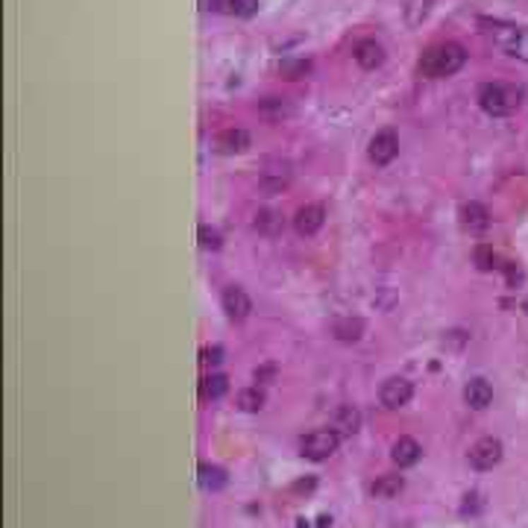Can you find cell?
I'll list each match as a JSON object with an SVG mask.
<instances>
[{
  "mask_svg": "<svg viewBox=\"0 0 528 528\" xmlns=\"http://www.w3.org/2000/svg\"><path fill=\"white\" fill-rule=\"evenodd\" d=\"M467 65V50L458 42H440L435 47H428L420 59V74L428 80H443L452 76Z\"/></svg>",
  "mask_w": 528,
  "mask_h": 528,
  "instance_id": "1",
  "label": "cell"
},
{
  "mask_svg": "<svg viewBox=\"0 0 528 528\" xmlns=\"http://www.w3.org/2000/svg\"><path fill=\"white\" fill-rule=\"evenodd\" d=\"M520 103H522V91L511 83H484L479 88V106L493 117L514 115Z\"/></svg>",
  "mask_w": 528,
  "mask_h": 528,
  "instance_id": "2",
  "label": "cell"
},
{
  "mask_svg": "<svg viewBox=\"0 0 528 528\" xmlns=\"http://www.w3.org/2000/svg\"><path fill=\"white\" fill-rule=\"evenodd\" d=\"M341 446V435L335 428H317V432H308L300 440V455L308 461H326L338 452Z\"/></svg>",
  "mask_w": 528,
  "mask_h": 528,
  "instance_id": "3",
  "label": "cell"
},
{
  "mask_svg": "<svg viewBox=\"0 0 528 528\" xmlns=\"http://www.w3.org/2000/svg\"><path fill=\"white\" fill-rule=\"evenodd\" d=\"M293 182V168L288 159H267L264 168L259 170V191L273 197V194L288 191Z\"/></svg>",
  "mask_w": 528,
  "mask_h": 528,
  "instance_id": "4",
  "label": "cell"
},
{
  "mask_svg": "<svg viewBox=\"0 0 528 528\" xmlns=\"http://www.w3.org/2000/svg\"><path fill=\"white\" fill-rule=\"evenodd\" d=\"M491 38L493 45L502 47L508 56L528 62V30L525 27H511V24H491Z\"/></svg>",
  "mask_w": 528,
  "mask_h": 528,
  "instance_id": "5",
  "label": "cell"
},
{
  "mask_svg": "<svg viewBox=\"0 0 528 528\" xmlns=\"http://www.w3.org/2000/svg\"><path fill=\"white\" fill-rule=\"evenodd\" d=\"M367 156H370V162L385 168L390 165L399 156V139H397V132L394 129H382L376 132L373 139H370V147H367Z\"/></svg>",
  "mask_w": 528,
  "mask_h": 528,
  "instance_id": "6",
  "label": "cell"
},
{
  "mask_svg": "<svg viewBox=\"0 0 528 528\" xmlns=\"http://www.w3.org/2000/svg\"><path fill=\"white\" fill-rule=\"evenodd\" d=\"M502 461V440L499 438H481L469 446V464L476 469H493Z\"/></svg>",
  "mask_w": 528,
  "mask_h": 528,
  "instance_id": "7",
  "label": "cell"
},
{
  "mask_svg": "<svg viewBox=\"0 0 528 528\" xmlns=\"http://www.w3.org/2000/svg\"><path fill=\"white\" fill-rule=\"evenodd\" d=\"M411 397H414V385H411L408 379H402V376H390V379L382 385V390H379L382 405L390 408V411L405 408V405L411 402Z\"/></svg>",
  "mask_w": 528,
  "mask_h": 528,
  "instance_id": "8",
  "label": "cell"
},
{
  "mask_svg": "<svg viewBox=\"0 0 528 528\" xmlns=\"http://www.w3.org/2000/svg\"><path fill=\"white\" fill-rule=\"evenodd\" d=\"M326 223V209L317 206V203H308V206H300L297 214H293V229H297L300 235H317Z\"/></svg>",
  "mask_w": 528,
  "mask_h": 528,
  "instance_id": "9",
  "label": "cell"
},
{
  "mask_svg": "<svg viewBox=\"0 0 528 528\" xmlns=\"http://www.w3.org/2000/svg\"><path fill=\"white\" fill-rule=\"evenodd\" d=\"M223 311H226V317H229V320H235V323H241V320H247V317H250L252 303H250V297L244 293V288L232 285V288H226V291H223Z\"/></svg>",
  "mask_w": 528,
  "mask_h": 528,
  "instance_id": "10",
  "label": "cell"
},
{
  "mask_svg": "<svg viewBox=\"0 0 528 528\" xmlns=\"http://www.w3.org/2000/svg\"><path fill=\"white\" fill-rule=\"evenodd\" d=\"M250 147V132L241 127H229L223 132H218L214 139V150L223 153V156H235V153H244Z\"/></svg>",
  "mask_w": 528,
  "mask_h": 528,
  "instance_id": "11",
  "label": "cell"
},
{
  "mask_svg": "<svg viewBox=\"0 0 528 528\" xmlns=\"http://www.w3.org/2000/svg\"><path fill=\"white\" fill-rule=\"evenodd\" d=\"M464 402L473 408V411H484L487 405L493 402V387H491V382L481 379V376L469 379L467 387H464Z\"/></svg>",
  "mask_w": 528,
  "mask_h": 528,
  "instance_id": "12",
  "label": "cell"
},
{
  "mask_svg": "<svg viewBox=\"0 0 528 528\" xmlns=\"http://www.w3.org/2000/svg\"><path fill=\"white\" fill-rule=\"evenodd\" d=\"M461 223L467 232H473V235H481L491 229V211H487L481 203H467L461 209Z\"/></svg>",
  "mask_w": 528,
  "mask_h": 528,
  "instance_id": "13",
  "label": "cell"
},
{
  "mask_svg": "<svg viewBox=\"0 0 528 528\" xmlns=\"http://www.w3.org/2000/svg\"><path fill=\"white\" fill-rule=\"evenodd\" d=\"M356 62L364 71H376L385 62V47L376 42V38H364V42L356 45Z\"/></svg>",
  "mask_w": 528,
  "mask_h": 528,
  "instance_id": "14",
  "label": "cell"
},
{
  "mask_svg": "<svg viewBox=\"0 0 528 528\" xmlns=\"http://www.w3.org/2000/svg\"><path fill=\"white\" fill-rule=\"evenodd\" d=\"M420 455H423V446L414 438H399L394 443V449H390V458L399 467H414L420 461Z\"/></svg>",
  "mask_w": 528,
  "mask_h": 528,
  "instance_id": "15",
  "label": "cell"
},
{
  "mask_svg": "<svg viewBox=\"0 0 528 528\" xmlns=\"http://www.w3.org/2000/svg\"><path fill=\"white\" fill-rule=\"evenodd\" d=\"M332 428L346 438V435H356L358 428H361V414H358V408H352V405H341L335 411V420H332Z\"/></svg>",
  "mask_w": 528,
  "mask_h": 528,
  "instance_id": "16",
  "label": "cell"
},
{
  "mask_svg": "<svg viewBox=\"0 0 528 528\" xmlns=\"http://www.w3.org/2000/svg\"><path fill=\"white\" fill-rule=\"evenodd\" d=\"M252 229H256L259 235H267V238H276V235L282 232V218L273 209H259L256 214H252Z\"/></svg>",
  "mask_w": 528,
  "mask_h": 528,
  "instance_id": "17",
  "label": "cell"
},
{
  "mask_svg": "<svg viewBox=\"0 0 528 528\" xmlns=\"http://www.w3.org/2000/svg\"><path fill=\"white\" fill-rule=\"evenodd\" d=\"M435 0H405V24L408 27H420L428 12H432Z\"/></svg>",
  "mask_w": 528,
  "mask_h": 528,
  "instance_id": "18",
  "label": "cell"
},
{
  "mask_svg": "<svg viewBox=\"0 0 528 528\" xmlns=\"http://www.w3.org/2000/svg\"><path fill=\"white\" fill-rule=\"evenodd\" d=\"M332 332H335V338H338V341H344V344H356V341L364 335V323H361L358 317H346V320H338Z\"/></svg>",
  "mask_w": 528,
  "mask_h": 528,
  "instance_id": "19",
  "label": "cell"
},
{
  "mask_svg": "<svg viewBox=\"0 0 528 528\" xmlns=\"http://www.w3.org/2000/svg\"><path fill=\"white\" fill-rule=\"evenodd\" d=\"M405 487V479L402 476H382L376 484H373V496L376 499H397Z\"/></svg>",
  "mask_w": 528,
  "mask_h": 528,
  "instance_id": "20",
  "label": "cell"
},
{
  "mask_svg": "<svg viewBox=\"0 0 528 528\" xmlns=\"http://www.w3.org/2000/svg\"><path fill=\"white\" fill-rule=\"evenodd\" d=\"M200 487H203V491H223V487H226V473L221 467L200 464Z\"/></svg>",
  "mask_w": 528,
  "mask_h": 528,
  "instance_id": "21",
  "label": "cell"
},
{
  "mask_svg": "<svg viewBox=\"0 0 528 528\" xmlns=\"http://www.w3.org/2000/svg\"><path fill=\"white\" fill-rule=\"evenodd\" d=\"M264 402H267V397H264L262 387H244L241 394H238V408L247 411V414H256V411H262Z\"/></svg>",
  "mask_w": 528,
  "mask_h": 528,
  "instance_id": "22",
  "label": "cell"
},
{
  "mask_svg": "<svg viewBox=\"0 0 528 528\" xmlns=\"http://www.w3.org/2000/svg\"><path fill=\"white\" fill-rule=\"evenodd\" d=\"M226 390H229V379L223 373H211L203 379V397H209V399H221Z\"/></svg>",
  "mask_w": 528,
  "mask_h": 528,
  "instance_id": "23",
  "label": "cell"
},
{
  "mask_svg": "<svg viewBox=\"0 0 528 528\" xmlns=\"http://www.w3.org/2000/svg\"><path fill=\"white\" fill-rule=\"evenodd\" d=\"M259 112H262V115H270L273 121H279V117H288V115H291V106L285 103V97H267V100L259 103Z\"/></svg>",
  "mask_w": 528,
  "mask_h": 528,
  "instance_id": "24",
  "label": "cell"
},
{
  "mask_svg": "<svg viewBox=\"0 0 528 528\" xmlns=\"http://www.w3.org/2000/svg\"><path fill=\"white\" fill-rule=\"evenodd\" d=\"M308 71H311L308 59H288V62L279 65V74L285 76V80H300V76H305Z\"/></svg>",
  "mask_w": 528,
  "mask_h": 528,
  "instance_id": "25",
  "label": "cell"
},
{
  "mask_svg": "<svg viewBox=\"0 0 528 528\" xmlns=\"http://www.w3.org/2000/svg\"><path fill=\"white\" fill-rule=\"evenodd\" d=\"M476 267L484 270V273L496 267V252H493V247H487V244H479V247H476Z\"/></svg>",
  "mask_w": 528,
  "mask_h": 528,
  "instance_id": "26",
  "label": "cell"
},
{
  "mask_svg": "<svg viewBox=\"0 0 528 528\" xmlns=\"http://www.w3.org/2000/svg\"><path fill=\"white\" fill-rule=\"evenodd\" d=\"M226 4H229V12L238 18H252L259 12V0H226Z\"/></svg>",
  "mask_w": 528,
  "mask_h": 528,
  "instance_id": "27",
  "label": "cell"
},
{
  "mask_svg": "<svg viewBox=\"0 0 528 528\" xmlns=\"http://www.w3.org/2000/svg\"><path fill=\"white\" fill-rule=\"evenodd\" d=\"M197 235H200V247H203V250H221V244H223L221 232H218V229H211V226H206V223L200 226Z\"/></svg>",
  "mask_w": 528,
  "mask_h": 528,
  "instance_id": "28",
  "label": "cell"
},
{
  "mask_svg": "<svg viewBox=\"0 0 528 528\" xmlns=\"http://www.w3.org/2000/svg\"><path fill=\"white\" fill-rule=\"evenodd\" d=\"M223 356H226L223 346H206V349H203V364H206V367H218V364L223 361Z\"/></svg>",
  "mask_w": 528,
  "mask_h": 528,
  "instance_id": "29",
  "label": "cell"
},
{
  "mask_svg": "<svg viewBox=\"0 0 528 528\" xmlns=\"http://www.w3.org/2000/svg\"><path fill=\"white\" fill-rule=\"evenodd\" d=\"M273 373H276V367H256V379H259V382L273 379Z\"/></svg>",
  "mask_w": 528,
  "mask_h": 528,
  "instance_id": "30",
  "label": "cell"
},
{
  "mask_svg": "<svg viewBox=\"0 0 528 528\" xmlns=\"http://www.w3.org/2000/svg\"><path fill=\"white\" fill-rule=\"evenodd\" d=\"M311 487H315V479H308V481H300L297 487H293V491H311Z\"/></svg>",
  "mask_w": 528,
  "mask_h": 528,
  "instance_id": "31",
  "label": "cell"
},
{
  "mask_svg": "<svg viewBox=\"0 0 528 528\" xmlns=\"http://www.w3.org/2000/svg\"><path fill=\"white\" fill-rule=\"evenodd\" d=\"M317 525H320V528H329V525H332V517H326V514H323V517L317 520Z\"/></svg>",
  "mask_w": 528,
  "mask_h": 528,
  "instance_id": "32",
  "label": "cell"
},
{
  "mask_svg": "<svg viewBox=\"0 0 528 528\" xmlns=\"http://www.w3.org/2000/svg\"><path fill=\"white\" fill-rule=\"evenodd\" d=\"M522 311H525V315H528V300H525V303H522Z\"/></svg>",
  "mask_w": 528,
  "mask_h": 528,
  "instance_id": "33",
  "label": "cell"
}]
</instances>
